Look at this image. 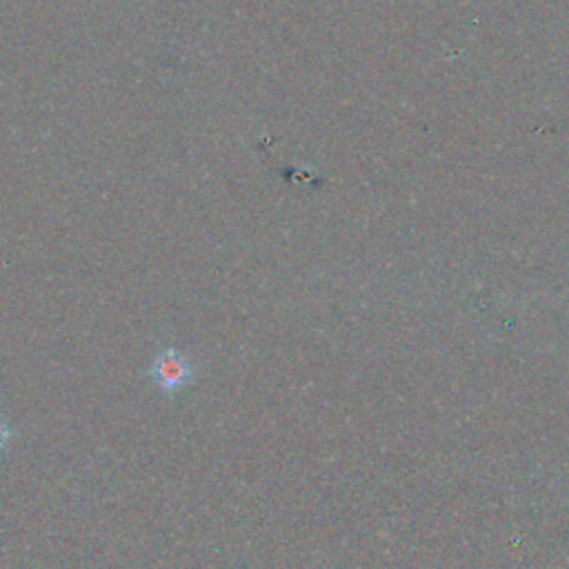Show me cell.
Masks as SVG:
<instances>
[{"label": "cell", "mask_w": 569, "mask_h": 569, "mask_svg": "<svg viewBox=\"0 0 569 569\" xmlns=\"http://www.w3.org/2000/svg\"><path fill=\"white\" fill-rule=\"evenodd\" d=\"M11 429H9V425H7V420L0 416V453L4 451V447H7V442L11 440Z\"/></svg>", "instance_id": "cell-2"}, {"label": "cell", "mask_w": 569, "mask_h": 569, "mask_svg": "<svg viewBox=\"0 0 569 569\" xmlns=\"http://www.w3.org/2000/svg\"><path fill=\"white\" fill-rule=\"evenodd\" d=\"M193 376H196L193 362L173 347H164L162 351H158L149 365V378L167 396H173L180 389H184L193 380Z\"/></svg>", "instance_id": "cell-1"}]
</instances>
